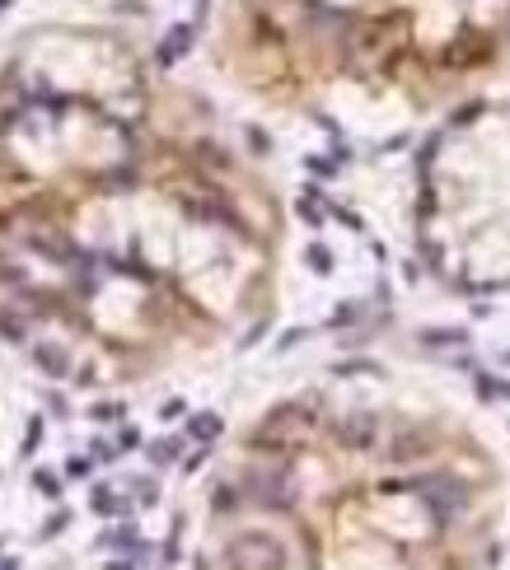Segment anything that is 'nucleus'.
Here are the masks:
<instances>
[{
    "instance_id": "nucleus-5",
    "label": "nucleus",
    "mask_w": 510,
    "mask_h": 570,
    "mask_svg": "<svg viewBox=\"0 0 510 570\" xmlns=\"http://www.w3.org/2000/svg\"><path fill=\"white\" fill-rule=\"evenodd\" d=\"M33 360H38V369H42L47 379H66V374H71V356H66L61 346H52V341H42V346L33 351Z\"/></svg>"
},
{
    "instance_id": "nucleus-4",
    "label": "nucleus",
    "mask_w": 510,
    "mask_h": 570,
    "mask_svg": "<svg viewBox=\"0 0 510 570\" xmlns=\"http://www.w3.org/2000/svg\"><path fill=\"white\" fill-rule=\"evenodd\" d=\"M375 435H379V416L375 412H351L347 421L337 425V440L347 444V449H361V454L375 444Z\"/></svg>"
},
{
    "instance_id": "nucleus-16",
    "label": "nucleus",
    "mask_w": 510,
    "mask_h": 570,
    "mask_svg": "<svg viewBox=\"0 0 510 570\" xmlns=\"http://www.w3.org/2000/svg\"><path fill=\"white\" fill-rule=\"evenodd\" d=\"M309 262H314V271H328V253H323V248H314V253H309Z\"/></svg>"
},
{
    "instance_id": "nucleus-2",
    "label": "nucleus",
    "mask_w": 510,
    "mask_h": 570,
    "mask_svg": "<svg viewBox=\"0 0 510 570\" xmlns=\"http://www.w3.org/2000/svg\"><path fill=\"white\" fill-rule=\"evenodd\" d=\"M393 28H403V19H370V24L356 28L351 38V61L361 71H384L393 66V56L403 47V38H393Z\"/></svg>"
},
{
    "instance_id": "nucleus-13",
    "label": "nucleus",
    "mask_w": 510,
    "mask_h": 570,
    "mask_svg": "<svg viewBox=\"0 0 510 570\" xmlns=\"http://www.w3.org/2000/svg\"><path fill=\"white\" fill-rule=\"evenodd\" d=\"M122 416V402H99L94 407V421H117Z\"/></svg>"
},
{
    "instance_id": "nucleus-17",
    "label": "nucleus",
    "mask_w": 510,
    "mask_h": 570,
    "mask_svg": "<svg viewBox=\"0 0 510 570\" xmlns=\"http://www.w3.org/2000/svg\"><path fill=\"white\" fill-rule=\"evenodd\" d=\"M0 276H5V281H24V271H19V267H0Z\"/></svg>"
},
{
    "instance_id": "nucleus-8",
    "label": "nucleus",
    "mask_w": 510,
    "mask_h": 570,
    "mask_svg": "<svg viewBox=\"0 0 510 570\" xmlns=\"http://www.w3.org/2000/svg\"><path fill=\"white\" fill-rule=\"evenodd\" d=\"M192 435H197V440H215V435H220V416H197V421H192Z\"/></svg>"
},
{
    "instance_id": "nucleus-14",
    "label": "nucleus",
    "mask_w": 510,
    "mask_h": 570,
    "mask_svg": "<svg viewBox=\"0 0 510 570\" xmlns=\"http://www.w3.org/2000/svg\"><path fill=\"white\" fill-rule=\"evenodd\" d=\"M173 454H178V444H155V449H150V463H169Z\"/></svg>"
},
{
    "instance_id": "nucleus-12",
    "label": "nucleus",
    "mask_w": 510,
    "mask_h": 570,
    "mask_svg": "<svg viewBox=\"0 0 510 570\" xmlns=\"http://www.w3.org/2000/svg\"><path fill=\"white\" fill-rule=\"evenodd\" d=\"M89 505H94V515H112V510H117V500H112V491H108V486H99Z\"/></svg>"
},
{
    "instance_id": "nucleus-3",
    "label": "nucleus",
    "mask_w": 510,
    "mask_h": 570,
    "mask_svg": "<svg viewBox=\"0 0 510 570\" xmlns=\"http://www.w3.org/2000/svg\"><path fill=\"white\" fill-rule=\"evenodd\" d=\"M230 570H286V547L267 533H239L230 543Z\"/></svg>"
},
{
    "instance_id": "nucleus-7",
    "label": "nucleus",
    "mask_w": 510,
    "mask_h": 570,
    "mask_svg": "<svg viewBox=\"0 0 510 570\" xmlns=\"http://www.w3.org/2000/svg\"><path fill=\"white\" fill-rule=\"evenodd\" d=\"M0 337L5 341H24V318H19V313H0Z\"/></svg>"
},
{
    "instance_id": "nucleus-6",
    "label": "nucleus",
    "mask_w": 510,
    "mask_h": 570,
    "mask_svg": "<svg viewBox=\"0 0 510 570\" xmlns=\"http://www.w3.org/2000/svg\"><path fill=\"white\" fill-rule=\"evenodd\" d=\"M28 243H33V248H38V253H47V258L66 262V267H71V258H75V253H71V248H66V243H61V238H56V234H33V238H28Z\"/></svg>"
},
{
    "instance_id": "nucleus-15",
    "label": "nucleus",
    "mask_w": 510,
    "mask_h": 570,
    "mask_svg": "<svg viewBox=\"0 0 510 570\" xmlns=\"http://www.w3.org/2000/svg\"><path fill=\"white\" fill-rule=\"evenodd\" d=\"M66 472H71V477H89V458H80V454H75V458L66 463Z\"/></svg>"
},
{
    "instance_id": "nucleus-18",
    "label": "nucleus",
    "mask_w": 510,
    "mask_h": 570,
    "mask_svg": "<svg viewBox=\"0 0 510 570\" xmlns=\"http://www.w3.org/2000/svg\"><path fill=\"white\" fill-rule=\"evenodd\" d=\"M108 570H136L132 561H108Z\"/></svg>"
},
{
    "instance_id": "nucleus-1",
    "label": "nucleus",
    "mask_w": 510,
    "mask_h": 570,
    "mask_svg": "<svg viewBox=\"0 0 510 570\" xmlns=\"http://www.w3.org/2000/svg\"><path fill=\"white\" fill-rule=\"evenodd\" d=\"M319 430V416L309 412V407H276V412L253 430V444L258 449H271V454H295L309 444V435Z\"/></svg>"
},
{
    "instance_id": "nucleus-9",
    "label": "nucleus",
    "mask_w": 510,
    "mask_h": 570,
    "mask_svg": "<svg viewBox=\"0 0 510 570\" xmlns=\"http://www.w3.org/2000/svg\"><path fill=\"white\" fill-rule=\"evenodd\" d=\"M66 523H71V515H66V510H56V515L47 519V523H42V528H38V543H42V538H56V533H61V528H66Z\"/></svg>"
},
{
    "instance_id": "nucleus-11",
    "label": "nucleus",
    "mask_w": 510,
    "mask_h": 570,
    "mask_svg": "<svg viewBox=\"0 0 510 570\" xmlns=\"http://www.w3.org/2000/svg\"><path fill=\"white\" fill-rule=\"evenodd\" d=\"M33 486H38V491H42V495H52V500H56V495H61V482H56L52 472H33Z\"/></svg>"
},
{
    "instance_id": "nucleus-19",
    "label": "nucleus",
    "mask_w": 510,
    "mask_h": 570,
    "mask_svg": "<svg viewBox=\"0 0 510 570\" xmlns=\"http://www.w3.org/2000/svg\"><path fill=\"white\" fill-rule=\"evenodd\" d=\"M0 570H19V561H5V566H0Z\"/></svg>"
},
{
    "instance_id": "nucleus-10",
    "label": "nucleus",
    "mask_w": 510,
    "mask_h": 570,
    "mask_svg": "<svg viewBox=\"0 0 510 570\" xmlns=\"http://www.w3.org/2000/svg\"><path fill=\"white\" fill-rule=\"evenodd\" d=\"M38 440H42V421L33 416V421H28V430H24V449H19V454H38Z\"/></svg>"
}]
</instances>
